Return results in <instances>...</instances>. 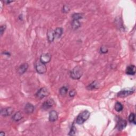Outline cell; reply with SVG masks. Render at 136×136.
Masks as SVG:
<instances>
[{"label": "cell", "instance_id": "52a82bcc", "mask_svg": "<svg viewBox=\"0 0 136 136\" xmlns=\"http://www.w3.org/2000/svg\"><path fill=\"white\" fill-rule=\"evenodd\" d=\"M54 104V101L52 99H49L46 101L42 105V109L44 110H46L50 108H51Z\"/></svg>", "mask_w": 136, "mask_h": 136}, {"label": "cell", "instance_id": "cb8c5ba5", "mask_svg": "<svg viewBox=\"0 0 136 136\" xmlns=\"http://www.w3.org/2000/svg\"><path fill=\"white\" fill-rule=\"evenodd\" d=\"M100 52L102 54H106L108 52V49L105 46H102L100 47Z\"/></svg>", "mask_w": 136, "mask_h": 136}, {"label": "cell", "instance_id": "d4e9b609", "mask_svg": "<svg viewBox=\"0 0 136 136\" xmlns=\"http://www.w3.org/2000/svg\"><path fill=\"white\" fill-rule=\"evenodd\" d=\"M7 28L6 25H2L1 26V28H0V32H1V35L2 36V35L3 34V33L6 31Z\"/></svg>", "mask_w": 136, "mask_h": 136}, {"label": "cell", "instance_id": "30bf717a", "mask_svg": "<svg viewBox=\"0 0 136 136\" xmlns=\"http://www.w3.org/2000/svg\"><path fill=\"white\" fill-rule=\"evenodd\" d=\"M58 119V113L54 110L51 111L49 113V120L52 122L56 121Z\"/></svg>", "mask_w": 136, "mask_h": 136}, {"label": "cell", "instance_id": "8fae6325", "mask_svg": "<svg viewBox=\"0 0 136 136\" xmlns=\"http://www.w3.org/2000/svg\"><path fill=\"white\" fill-rule=\"evenodd\" d=\"M28 68V64L27 63H23L19 67L18 72L20 75H22L27 71Z\"/></svg>", "mask_w": 136, "mask_h": 136}, {"label": "cell", "instance_id": "484cf974", "mask_svg": "<svg viewBox=\"0 0 136 136\" xmlns=\"http://www.w3.org/2000/svg\"><path fill=\"white\" fill-rule=\"evenodd\" d=\"M70 11V8L68 6H64L63 8V12L65 13H67Z\"/></svg>", "mask_w": 136, "mask_h": 136}, {"label": "cell", "instance_id": "603a6c76", "mask_svg": "<svg viewBox=\"0 0 136 136\" xmlns=\"http://www.w3.org/2000/svg\"><path fill=\"white\" fill-rule=\"evenodd\" d=\"M76 131H77L76 128H75V127L74 126V125L73 124L71 129H70V132H69L68 134L70 135H73L75 134V132H76Z\"/></svg>", "mask_w": 136, "mask_h": 136}, {"label": "cell", "instance_id": "4316f807", "mask_svg": "<svg viewBox=\"0 0 136 136\" xmlns=\"http://www.w3.org/2000/svg\"><path fill=\"white\" fill-rule=\"evenodd\" d=\"M76 94V92L74 90H72L69 92V96L71 97H73Z\"/></svg>", "mask_w": 136, "mask_h": 136}, {"label": "cell", "instance_id": "277c9868", "mask_svg": "<svg viewBox=\"0 0 136 136\" xmlns=\"http://www.w3.org/2000/svg\"><path fill=\"white\" fill-rule=\"evenodd\" d=\"M134 88H128V89H124L118 94V96L120 98H123L127 97L128 96L132 95L134 92Z\"/></svg>", "mask_w": 136, "mask_h": 136}, {"label": "cell", "instance_id": "5bb4252c", "mask_svg": "<svg viewBox=\"0 0 136 136\" xmlns=\"http://www.w3.org/2000/svg\"><path fill=\"white\" fill-rule=\"evenodd\" d=\"M63 32V29L62 28H61V27L57 28L54 31L55 38H57V39L60 38L62 36Z\"/></svg>", "mask_w": 136, "mask_h": 136}, {"label": "cell", "instance_id": "ac0fdd59", "mask_svg": "<svg viewBox=\"0 0 136 136\" xmlns=\"http://www.w3.org/2000/svg\"><path fill=\"white\" fill-rule=\"evenodd\" d=\"M81 26V23H80L79 20H73L72 21V27L73 29L75 30L78 29Z\"/></svg>", "mask_w": 136, "mask_h": 136}, {"label": "cell", "instance_id": "ba28073f", "mask_svg": "<svg viewBox=\"0 0 136 136\" xmlns=\"http://www.w3.org/2000/svg\"><path fill=\"white\" fill-rule=\"evenodd\" d=\"M127 125V122L125 120L120 119L118 121L117 127L119 131L123 130Z\"/></svg>", "mask_w": 136, "mask_h": 136}, {"label": "cell", "instance_id": "83f0119b", "mask_svg": "<svg viewBox=\"0 0 136 136\" xmlns=\"http://www.w3.org/2000/svg\"><path fill=\"white\" fill-rule=\"evenodd\" d=\"M3 54H5V55H7V56H10V54L9 52H4Z\"/></svg>", "mask_w": 136, "mask_h": 136}, {"label": "cell", "instance_id": "f1b7e54d", "mask_svg": "<svg viewBox=\"0 0 136 136\" xmlns=\"http://www.w3.org/2000/svg\"><path fill=\"white\" fill-rule=\"evenodd\" d=\"M4 135H5V133L3 132V131L1 132V133H0V135L1 136H4Z\"/></svg>", "mask_w": 136, "mask_h": 136}, {"label": "cell", "instance_id": "2e32d148", "mask_svg": "<svg viewBox=\"0 0 136 136\" xmlns=\"http://www.w3.org/2000/svg\"><path fill=\"white\" fill-rule=\"evenodd\" d=\"M47 36L48 42L49 43L53 42L55 39L54 31H53V30H50V31H49L47 33Z\"/></svg>", "mask_w": 136, "mask_h": 136}, {"label": "cell", "instance_id": "7c38bea8", "mask_svg": "<svg viewBox=\"0 0 136 136\" xmlns=\"http://www.w3.org/2000/svg\"><path fill=\"white\" fill-rule=\"evenodd\" d=\"M126 73L128 75H133L135 73V67L134 65H130L126 69Z\"/></svg>", "mask_w": 136, "mask_h": 136}, {"label": "cell", "instance_id": "44dd1931", "mask_svg": "<svg viewBox=\"0 0 136 136\" xmlns=\"http://www.w3.org/2000/svg\"><path fill=\"white\" fill-rule=\"evenodd\" d=\"M68 88L66 86H63L60 89V94L62 96H65L68 93Z\"/></svg>", "mask_w": 136, "mask_h": 136}, {"label": "cell", "instance_id": "ffe728a7", "mask_svg": "<svg viewBox=\"0 0 136 136\" xmlns=\"http://www.w3.org/2000/svg\"><path fill=\"white\" fill-rule=\"evenodd\" d=\"M83 17H84V14L83 13H74L72 16V18L73 20H79L83 19Z\"/></svg>", "mask_w": 136, "mask_h": 136}, {"label": "cell", "instance_id": "7402d4cb", "mask_svg": "<svg viewBox=\"0 0 136 136\" xmlns=\"http://www.w3.org/2000/svg\"><path fill=\"white\" fill-rule=\"evenodd\" d=\"M129 121L131 123H133L134 124H135V114L133 113H131L129 117Z\"/></svg>", "mask_w": 136, "mask_h": 136}, {"label": "cell", "instance_id": "6da1fadb", "mask_svg": "<svg viewBox=\"0 0 136 136\" xmlns=\"http://www.w3.org/2000/svg\"><path fill=\"white\" fill-rule=\"evenodd\" d=\"M90 112L86 110L82 112L81 113H80L76 119V123L78 124H82L85 121L89 119L90 117Z\"/></svg>", "mask_w": 136, "mask_h": 136}, {"label": "cell", "instance_id": "d6986e66", "mask_svg": "<svg viewBox=\"0 0 136 136\" xmlns=\"http://www.w3.org/2000/svg\"><path fill=\"white\" fill-rule=\"evenodd\" d=\"M123 106L121 103L119 102H117V103H116L115 105V110L116 111L118 112H120L121 111H122L123 110Z\"/></svg>", "mask_w": 136, "mask_h": 136}, {"label": "cell", "instance_id": "4fadbf2b", "mask_svg": "<svg viewBox=\"0 0 136 136\" xmlns=\"http://www.w3.org/2000/svg\"><path fill=\"white\" fill-rule=\"evenodd\" d=\"M34 105L31 103H27L24 107V111L27 114L32 113L34 111Z\"/></svg>", "mask_w": 136, "mask_h": 136}, {"label": "cell", "instance_id": "8992f818", "mask_svg": "<svg viewBox=\"0 0 136 136\" xmlns=\"http://www.w3.org/2000/svg\"><path fill=\"white\" fill-rule=\"evenodd\" d=\"M51 58H52L51 55L49 53H44L41 56V58H40V61H41L42 63L46 64L51 61Z\"/></svg>", "mask_w": 136, "mask_h": 136}, {"label": "cell", "instance_id": "9a60e30c", "mask_svg": "<svg viewBox=\"0 0 136 136\" xmlns=\"http://www.w3.org/2000/svg\"><path fill=\"white\" fill-rule=\"evenodd\" d=\"M23 118V115L20 112H18L15 113L12 117V120L16 122H18Z\"/></svg>", "mask_w": 136, "mask_h": 136}, {"label": "cell", "instance_id": "e0dca14e", "mask_svg": "<svg viewBox=\"0 0 136 136\" xmlns=\"http://www.w3.org/2000/svg\"><path fill=\"white\" fill-rule=\"evenodd\" d=\"M98 86H99V84L96 81H94L88 86L87 89L90 90L96 89L98 88Z\"/></svg>", "mask_w": 136, "mask_h": 136}, {"label": "cell", "instance_id": "5b68a950", "mask_svg": "<svg viewBox=\"0 0 136 136\" xmlns=\"http://www.w3.org/2000/svg\"><path fill=\"white\" fill-rule=\"evenodd\" d=\"M49 94V92L47 88H42L36 93V97L40 99H42L45 97L48 96Z\"/></svg>", "mask_w": 136, "mask_h": 136}, {"label": "cell", "instance_id": "9c48e42d", "mask_svg": "<svg viewBox=\"0 0 136 136\" xmlns=\"http://www.w3.org/2000/svg\"><path fill=\"white\" fill-rule=\"evenodd\" d=\"M13 112V109L12 107H7L1 110V114L3 117H8L11 115Z\"/></svg>", "mask_w": 136, "mask_h": 136}, {"label": "cell", "instance_id": "7a4b0ae2", "mask_svg": "<svg viewBox=\"0 0 136 136\" xmlns=\"http://www.w3.org/2000/svg\"><path fill=\"white\" fill-rule=\"evenodd\" d=\"M83 71L81 68L79 66H77L73 69L70 72V76L74 80L79 79L83 75Z\"/></svg>", "mask_w": 136, "mask_h": 136}, {"label": "cell", "instance_id": "3957f363", "mask_svg": "<svg viewBox=\"0 0 136 136\" xmlns=\"http://www.w3.org/2000/svg\"><path fill=\"white\" fill-rule=\"evenodd\" d=\"M35 69L39 74H44L47 71L46 64L42 63L41 61H37L35 63Z\"/></svg>", "mask_w": 136, "mask_h": 136}]
</instances>
